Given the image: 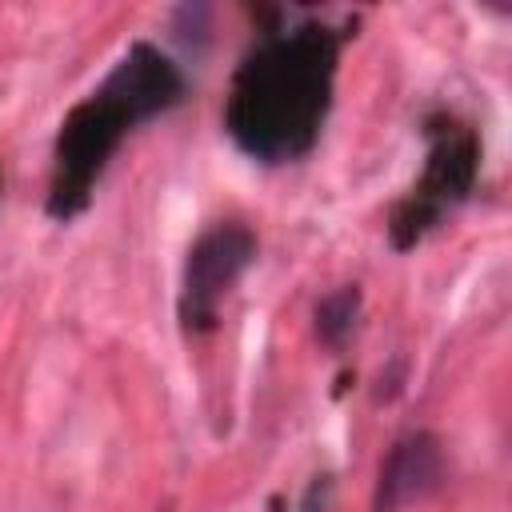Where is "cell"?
I'll use <instances>...</instances> for the list:
<instances>
[{
    "instance_id": "cell-1",
    "label": "cell",
    "mask_w": 512,
    "mask_h": 512,
    "mask_svg": "<svg viewBox=\"0 0 512 512\" xmlns=\"http://www.w3.org/2000/svg\"><path fill=\"white\" fill-rule=\"evenodd\" d=\"M340 44L344 28L320 16L280 20L256 32L224 100V132L244 156L292 164L316 148L332 108Z\"/></svg>"
},
{
    "instance_id": "cell-2",
    "label": "cell",
    "mask_w": 512,
    "mask_h": 512,
    "mask_svg": "<svg viewBox=\"0 0 512 512\" xmlns=\"http://www.w3.org/2000/svg\"><path fill=\"white\" fill-rule=\"evenodd\" d=\"M184 92H188V80L180 64L156 44L136 40L112 64L100 88H92L60 120V132L52 144V172H48V216L60 224L76 220L88 208L124 136L136 124H148L168 108H176Z\"/></svg>"
},
{
    "instance_id": "cell-3",
    "label": "cell",
    "mask_w": 512,
    "mask_h": 512,
    "mask_svg": "<svg viewBox=\"0 0 512 512\" xmlns=\"http://www.w3.org/2000/svg\"><path fill=\"white\" fill-rule=\"evenodd\" d=\"M480 172V140L468 124L452 116L428 120V156L416 184L400 196L388 216V236L404 252L420 244L444 216H452L476 188Z\"/></svg>"
},
{
    "instance_id": "cell-4",
    "label": "cell",
    "mask_w": 512,
    "mask_h": 512,
    "mask_svg": "<svg viewBox=\"0 0 512 512\" xmlns=\"http://www.w3.org/2000/svg\"><path fill=\"white\" fill-rule=\"evenodd\" d=\"M252 260H256V236L252 228L236 220L212 224L208 232L192 240L184 256V272H180V300H176L184 332L200 336L216 328L220 304L240 284V276L252 268Z\"/></svg>"
},
{
    "instance_id": "cell-5",
    "label": "cell",
    "mask_w": 512,
    "mask_h": 512,
    "mask_svg": "<svg viewBox=\"0 0 512 512\" xmlns=\"http://www.w3.org/2000/svg\"><path fill=\"white\" fill-rule=\"evenodd\" d=\"M448 476L444 444L428 428H412L392 440L376 468L372 484V512H404L420 500H428Z\"/></svg>"
},
{
    "instance_id": "cell-6",
    "label": "cell",
    "mask_w": 512,
    "mask_h": 512,
    "mask_svg": "<svg viewBox=\"0 0 512 512\" xmlns=\"http://www.w3.org/2000/svg\"><path fill=\"white\" fill-rule=\"evenodd\" d=\"M312 320H316V336H320V344L340 348V344L352 336L356 320H360V288H356V284L332 288L328 296H320Z\"/></svg>"
}]
</instances>
